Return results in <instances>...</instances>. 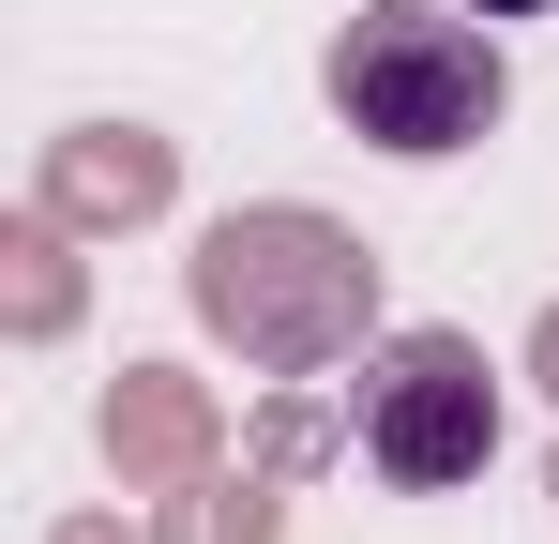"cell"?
I'll use <instances>...</instances> for the list:
<instances>
[{"instance_id":"1","label":"cell","mask_w":559,"mask_h":544,"mask_svg":"<svg viewBox=\"0 0 559 544\" xmlns=\"http://www.w3.org/2000/svg\"><path fill=\"white\" fill-rule=\"evenodd\" d=\"M197 318L242 363L302 378V363H333L378 318V258L348 227H318V212H227V227L197 243Z\"/></svg>"},{"instance_id":"2","label":"cell","mask_w":559,"mask_h":544,"mask_svg":"<svg viewBox=\"0 0 559 544\" xmlns=\"http://www.w3.org/2000/svg\"><path fill=\"white\" fill-rule=\"evenodd\" d=\"M333 121L348 137H378V152H408V167H439V152H468L499 106H514V76H499V46L468 31V15H424V0H364L348 31H333Z\"/></svg>"},{"instance_id":"3","label":"cell","mask_w":559,"mask_h":544,"mask_svg":"<svg viewBox=\"0 0 559 544\" xmlns=\"http://www.w3.org/2000/svg\"><path fill=\"white\" fill-rule=\"evenodd\" d=\"M499 453V378L468 333H393L364 378V469L378 484H468Z\"/></svg>"},{"instance_id":"4","label":"cell","mask_w":559,"mask_h":544,"mask_svg":"<svg viewBox=\"0 0 559 544\" xmlns=\"http://www.w3.org/2000/svg\"><path fill=\"white\" fill-rule=\"evenodd\" d=\"M152 197H167V152L152 137H76L46 167V212H152Z\"/></svg>"},{"instance_id":"5","label":"cell","mask_w":559,"mask_h":544,"mask_svg":"<svg viewBox=\"0 0 559 544\" xmlns=\"http://www.w3.org/2000/svg\"><path fill=\"white\" fill-rule=\"evenodd\" d=\"M106 453L182 469V453H197V393H182V378H121V393H106Z\"/></svg>"},{"instance_id":"6","label":"cell","mask_w":559,"mask_h":544,"mask_svg":"<svg viewBox=\"0 0 559 544\" xmlns=\"http://www.w3.org/2000/svg\"><path fill=\"white\" fill-rule=\"evenodd\" d=\"M61 303H76V287H61V243H46V227H31V272H15V318H31V333H46V318H61Z\"/></svg>"},{"instance_id":"7","label":"cell","mask_w":559,"mask_h":544,"mask_svg":"<svg viewBox=\"0 0 559 544\" xmlns=\"http://www.w3.org/2000/svg\"><path fill=\"white\" fill-rule=\"evenodd\" d=\"M468 15H545V0H468Z\"/></svg>"},{"instance_id":"8","label":"cell","mask_w":559,"mask_h":544,"mask_svg":"<svg viewBox=\"0 0 559 544\" xmlns=\"http://www.w3.org/2000/svg\"><path fill=\"white\" fill-rule=\"evenodd\" d=\"M545 378H559V333H545Z\"/></svg>"}]
</instances>
